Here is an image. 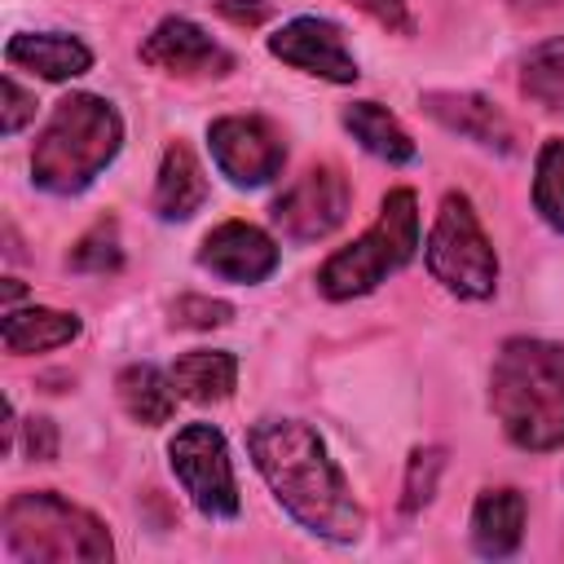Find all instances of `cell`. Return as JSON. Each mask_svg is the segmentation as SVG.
Returning <instances> with one entry per match:
<instances>
[{"label": "cell", "mask_w": 564, "mask_h": 564, "mask_svg": "<svg viewBox=\"0 0 564 564\" xmlns=\"http://www.w3.org/2000/svg\"><path fill=\"white\" fill-rule=\"evenodd\" d=\"M4 546L26 564H101L115 555L101 520L48 489L4 502Z\"/></svg>", "instance_id": "cell-4"}, {"label": "cell", "mask_w": 564, "mask_h": 564, "mask_svg": "<svg viewBox=\"0 0 564 564\" xmlns=\"http://www.w3.org/2000/svg\"><path fill=\"white\" fill-rule=\"evenodd\" d=\"M70 269H79V273H119L123 269V247H119L115 220H97L70 247Z\"/></svg>", "instance_id": "cell-23"}, {"label": "cell", "mask_w": 564, "mask_h": 564, "mask_svg": "<svg viewBox=\"0 0 564 564\" xmlns=\"http://www.w3.org/2000/svg\"><path fill=\"white\" fill-rule=\"evenodd\" d=\"M167 463L203 516L212 520L238 516V480H234L229 445L212 423H185L167 445Z\"/></svg>", "instance_id": "cell-7"}, {"label": "cell", "mask_w": 564, "mask_h": 564, "mask_svg": "<svg viewBox=\"0 0 564 564\" xmlns=\"http://www.w3.org/2000/svg\"><path fill=\"white\" fill-rule=\"evenodd\" d=\"M172 383L189 401H203V405L225 401L238 383V361H234V352H220V348H194L172 361Z\"/></svg>", "instance_id": "cell-19"}, {"label": "cell", "mask_w": 564, "mask_h": 564, "mask_svg": "<svg viewBox=\"0 0 564 564\" xmlns=\"http://www.w3.org/2000/svg\"><path fill=\"white\" fill-rule=\"evenodd\" d=\"M533 207L538 216L564 234V141L551 137L542 141L538 150V163H533Z\"/></svg>", "instance_id": "cell-21"}, {"label": "cell", "mask_w": 564, "mask_h": 564, "mask_svg": "<svg viewBox=\"0 0 564 564\" xmlns=\"http://www.w3.org/2000/svg\"><path fill=\"white\" fill-rule=\"evenodd\" d=\"M141 62L163 70V75H181V79H220V75L234 70V53L225 44H216L189 18H163L145 35Z\"/></svg>", "instance_id": "cell-10"}, {"label": "cell", "mask_w": 564, "mask_h": 564, "mask_svg": "<svg viewBox=\"0 0 564 564\" xmlns=\"http://www.w3.org/2000/svg\"><path fill=\"white\" fill-rule=\"evenodd\" d=\"M348 4H357L361 13H370L379 26H388L397 35H414V18H410L405 0H348Z\"/></svg>", "instance_id": "cell-27"}, {"label": "cell", "mask_w": 564, "mask_h": 564, "mask_svg": "<svg viewBox=\"0 0 564 564\" xmlns=\"http://www.w3.org/2000/svg\"><path fill=\"white\" fill-rule=\"evenodd\" d=\"M436 471H441V449H414L410 454V476H405V511H419L432 489H436Z\"/></svg>", "instance_id": "cell-25"}, {"label": "cell", "mask_w": 564, "mask_h": 564, "mask_svg": "<svg viewBox=\"0 0 564 564\" xmlns=\"http://www.w3.org/2000/svg\"><path fill=\"white\" fill-rule=\"evenodd\" d=\"M419 251V198L414 189H392L379 207V220L344 251L317 269V291L326 300H352L375 291L383 278L405 269Z\"/></svg>", "instance_id": "cell-5"}, {"label": "cell", "mask_w": 564, "mask_h": 564, "mask_svg": "<svg viewBox=\"0 0 564 564\" xmlns=\"http://www.w3.org/2000/svg\"><path fill=\"white\" fill-rule=\"evenodd\" d=\"M203 203H207V176H203L194 150L181 145V141H172L163 150L159 181H154V216H163V220H189Z\"/></svg>", "instance_id": "cell-16"}, {"label": "cell", "mask_w": 564, "mask_h": 564, "mask_svg": "<svg viewBox=\"0 0 564 564\" xmlns=\"http://www.w3.org/2000/svg\"><path fill=\"white\" fill-rule=\"evenodd\" d=\"M256 471L269 480L273 498L317 538L326 542H357L366 516L326 454L322 436L300 419H260L247 436Z\"/></svg>", "instance_id": "cell-1"}, {"label": "cell", "mask_w": 564, "mask_h": 564, "mask_svg": "<svg viewBox=\"0 0 564 564\" xmlns=\"http://www.w3.org/2000/svg\"><path fill=\"white\" fill-rule=\"evenodd\" d=\"M0 93H4V119H0V128H4V137H13V132L35 115V97H31L13 75H4Z\"/></svg>", "instance_id": "cell-26"}, {"label": "cell", "mask_w": 564, "mask_h": 564, "mask_svg": "<svg viewBox=\"0 0 564 564\" xmlns=\"http://www.w3.org/2000/svg\"><path fill=\"white\" fill-rule=\"evenodd\" d=\"M269 216H273V225H278V234L286 242H317V238H326L330 229L344 225V216H348V181L330 163L304 167L273 198Z\"/></svg>", "instance_id": "cell-8"}, {"label": "cell", "mask_w": 564, "mask_h": 564, "mask_svg": "<svg viewBox=\"0 0 564 564\" xmlns=\"http://www.w3.org/2000/svg\"><path fill=\"white\" fill-rule=\"evenodd\" d=\"M489 410L507 441L533 454L564 445V348L546 339H507L489 370Z\"/></svg>", "instance_id": "cell-2"}, {"label": "cell", "mask_w": 564, "mask_h": 564, "mask_svg": "<svg viewBox=\"0 0 564 564\" xmlns=\"http://www.w3.org/2000/svg\"><path fill=\"white\" fill-rule=\"evenodd\" d=\"M207 150H212V163L220 167V176H229L234 185H269L286 163L282 137L260 115L216 119L207 128Z\"/></svg>", "instance_id": "cell-9"}, {"label": "cell", "mask_w": 564, "mask_h": 564, "mask_svg": "<svg viewBox=\"0 0 564 564\" xmlns=\"http://www.w3.org/2000/svg\"><path fill=\"white\" fill-rule=\"evenodd\" d=\"M423 256H427V273L445 291H454L458 300H485L498 286L494 242L485 238L471 198L458 194V189H449L441 198V212L432 220V234H427V251Z\"/></svg>", "instance_id": "cell-6"}, {"label": "cell", "mask_w": 564, "mask_h": 564, "mask_svg": "<svg viewBox=\"0 0 564 564\" xmlns=\"http://www.w3.org/2000/svg\"><path fill=\"white\" fill-rule=\"evenodd\" d=\"M511 4H546V0H511Z\"/></svg>", "instance_id": "cell-30"}, {"label": "cell", "mask_w": 564, "mask_h": 564, "mask_svg": "<svg viewBox=\"0 0 564 564\" xmlns=\"http://www.w3.org/2000/svg\"><path fill=\"white\" fill-rule=\"evenodd\" d=\"M344 128L357 137L361 150H370L383 163H410L414 159V141L410 132L379 106V101H352L344 110Z\"/></svg>", "instance_id": "cell-20"}, {"label": "cell", "mask_w": 564, "mask_h": 564, "mask_svg": "<svg viewBox=\"0 0 564 564\" xmlns=\"http://www.w3.org/2000/svg\"><path fill=\"white\" fill-rule=\"evenodd\" d=\"M524 93L542 106H564V35L538 44L524 57V75H520Z\"/></svg>", "instance_id": "cell-22"}, {"label": "cell", "mask_w": 564, "mask_h": 564, "mask_svg": "<svg viewBox=\"0 0 564 564\" xmlns=\"http://www.w3.org/2000/svg\"><path fill=\"white\" fill-rule=\"evenodd\" d=\"M423 110H427L441 128H449V132H458V137H467V141H476V145H489V150H502V154H507L511 141H516L507 115H502L489 97H480V93H454V88L423 93Z\"/></svg>", "instance_id": "cell-13"}, {"label": "cell", "mask_w": 564, "mask_h": 564, "mask_svg": "<svg viewBox=\"0 0 564 564\" xmlns=\"http://www.w3.org/2000/svg\"><path fill=\"white\" fill-rule=\"evenodd\" d=\"M198 264L225 282H264L278 269V242L260 225L225 220L203 238Z\"/></svg>", "instance_id": "cell-12"}, {"label": "cell", "mask_w": 564, "mask_h": 564, "mask_svg": "<svg viewBox=\"0 0 564 564\" xmlns=\"http://www.w3.org/2000/svg\"><path fill=\"white\" fill-rule=\"evenodd\" d=\"M269 53L282 57L286 66L330 79V84H352L357 79V62L344 44V31L326 18H291L282 22V31L269 35Z\"/></svg>", "instance_id": "cell-11"}, {"label": "cell", "mask_w": 564, "mask_h": 564, "mask_svg": "<svg viewBox=\"0 0 564 564\" xmlns=\"http://www.w3.org/2000/svg\"><path fill=\"white\" fill-rule=\"evenodd\" d=\"M4 57L9 66H22V70H35L44 79H75L93 66V53L88 44H79L75 35H57V31H26V35H13L4 44Z\"/></svg>", "instance_id": "cell-14"}, {"label": "cell", "mask_w": 564, "mask_h": 564, "mask_svg": "<svg viewBox=\"0 0 564 564\" xmlns=\"http://www.w3.org/2000/svg\"><path fill=\"white\" fill-rule=\"evenodd\" d=\"M229 317L234 308L212 295H181L172 304V326H189V330H212V326H225Z\"/></svg>", "instance_id": "cell-24"}, {"label": "cell", "mask_w": 564, "mask_h": 564, "mask_svg": "<svg viewBox=\"0 0 564 564\" xmlns=\"http://www.w3.org/2000/svg\"><path fill=\"white\" fill-rule=\"evenodd\" d=\"M524 494L520 489H485L471 507V546L489 560H502L524 538Z\"/></svg>", "instance_id": "cell-15"}, {"label": "cell", "mask_w": 564, "mask_h": 564, "mask_svg": "<svg viewBox=\"0 0 564 564\" xmlns=\"http://www.w3.org/2000/svg\"><path fill=\"white\" fill-rule=\"evenodd\" d=\"M119 141H123L119 110L106 97L70 93L53 106L44 132L35 137L31 176L48 194H79L119 154Z\"/></svg>", "instance_id": "cell-3"}, {"label": "cell", "mask_w": 564, "mask_h": 564, "mask_svg": "<svg viewBox=\"0 0 564 564\" xmlns=\"http://www.w3.org/2000/svg\"><path fill=\"white\" fill-rule=\"evenodd\" d=\"M115 392H119V405H123V414L128 419H137V423H145V427H159V423H167L172 419V410H176V383H172V375H163L159 366H150V361H137V366H123L119 370V379H115Z\"/></svg>", "instance_id": "cell-18"}, {"label": "cell", "mask_w": 564, "mask_h": 564, "mask_svg": "<svg viewBox=\"0 0 564 564\" xmlns=\"http://www.w3.org/2000/svg\"><path fill=\"white\" fill-rule=\"evenodd\" d=\"M220 13L225 18H234V22H247V26H256V22H264V4H234V0H220Z\"/></svg>", "instance_id": "cell-29"}, {"label": "cell", "mask_w": 564, "mask_h": 564, "mask_svg": "<svg viewBox=\"0 0 564 564\" xmlns=\"http://www.w3.org/2000/svg\"><path fill=\"white\" fill-rule=\"evenodd\" d=\"M26 458H35V463L57 458V427H53V419H26Z\"/></svg>", "instance_id": "cell-28"}, {"label": "cell", "mask_w": 564, "mask_h": 564, "mask_svg": "<svg viewBox=\"0 0 564 564\" xmlns=\"http://www.w3.org/2000/svg\"><path fill=\"white\" fill-rule=\"evenodd\" d=\"M79 335V317L75 313H57V308H9L0 322V339L4 352L26 357V352H44V348H62Z\"/></svg>", "instance_id": "cell-17"}]
</instances>
